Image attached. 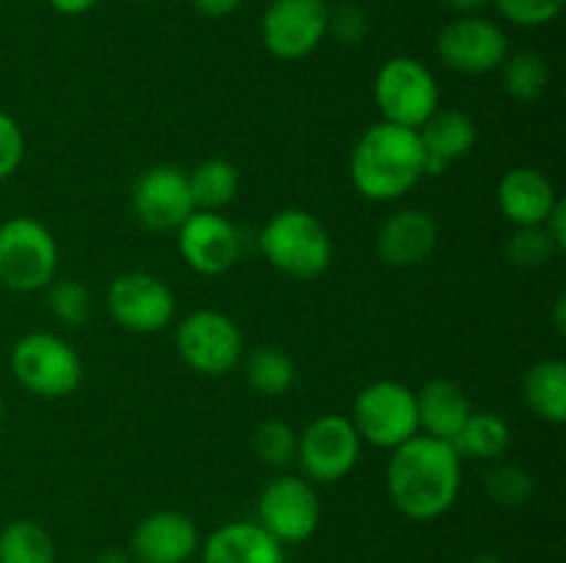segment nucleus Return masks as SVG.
I'll list each match as a JSON object with an SVG mask.
<instances>
[{"label":"nucleus","instance_id":"1","mask_svg":"<svg viewBox=\"0 0 566 563\" xmlns=\"http://www.w3.org/2000/svg\"><path fill=\"white\" fill-rule=\"evenodd\" d=\"M462 491V456L451 442L418 434L398 445L387 461L390 502L415 522L451 511Z\"/></svg>","mask_w":566,"mask_h":563},{"label":"nucleus","instance_id":"2","mask_svg":"<svg viewBox=\"0 0 566 563\" xmlns=\"http://www.w3.org/2000/svg\"><path fill=\"white\" fill-rule=\"evenodd\" d=\"M352 185L370 202H396L426 177V149L418 130L376 121L348 158Z\"/></svg>","mask_w":566,"mask_h":563},{"label":"nucleus","instance_id":"3","mask_svg":"<svg viewBox=\"0 0 566 563\" xmlns=\"http://www.w3.org/2000/svg\"><path fill=\"white\" fill-rule=\"evenodd\" d=\"M260 252L291 279H315L332 263V237L318 215L302 208L276 210L260 230Z\"/></svg>","mask_w":566,"mask_h":563},{"label":"nucleus","instance_id":"4","mask_svg":"<svg viewBox=\"0 0 566 563\" xmlns=\"http://www.w3.org/2000/svg\"><path fill=\"white\" fill-rule=\"evenodd\" d=\"M11 373L17 384L44 401L72 395L83 381V362L75 348L50 331H31L11 348Z\"/></svg>","mask_w":566,"mask_h":563},{"label":"nucleus","instance_id":"5","mask_svg":"<svg viewBox=\"0 0 566 563\" xmlns=\"http://www.w3.org/2000/svg\"><path fill=\"white\" fill-rule=\"evenodd\" d=\"M59 270V243L42 221L14 215L0 224V285L14 293L44 290Z\"/></svg>","mask_w":566,"mask_h":563},{"label":"nucleus","instance_id":"6","mask_svg":"<svg viewBox=\"0 0 566 563\" xmlns=\"http://www.w3.org/2000/svg\"><path fill=\"white\" fill-rule=\"evenodd\" d=\"M374 99L381 121L418 130L440 108V86L423 61L412 55H396L379 66L374 81Z\"/></svg>","mask_w":566,"mask_h":563},{"label":"nucleus","instance_id":"7","mask_svg":"<svg viewBox=\"0 0 566 563\" xmlns=\"http://www.w3.org/2000/svg\"><path fill=\"white\" fill-rule=\"evenodd\" d=\"M352 425L368 445L396 450L398 445L420 434L415 392L401 381H374L354 397Z\"/></svg>","mask_w":566,"mask_h":563},{"label":"nucleus","instance_id":"8","mask_svg":"<svg viewBox=\"0 0 566 563\" xmlns=\"http://www.w3.org/2000/svg\"><path fill=\"white\" fill-rule=\"evenodd\" d=\"M177 357L199 375H227L243 357V334L230 315L197 309L175 331Z\"/></svg>","mask_w":566,"mask_h":563},{"label":"nucleus","instance_id":"9","mask_svg":"<svg viewBox=\"0 0 566 563\" xmlns=\"http://www.w3.org/2000/svg\"><path fill=\"white\" fill-rule=\"evenodd\" d=\"M363 439L352 419L343 414H318L298 434L296 464L310 484H337L359 461Z\"/></svg>","mask_w":566,"mask_h":563},{"label":"nucleus","instance_id":"10","mask_svg":"<svg viewBox=\"0 0 566 563\" xmlns=\"http://www.w3.org/2000/svg\"><path fill=\"white\" fill-rule=\"evenodd\" d=\"M258 524L282 546L313 539L321 524V500L304 475H276L258 497Z\"/></svg>","mask_w":566,"mask_h":563},{"label":"nucleus","instance_id":"11","mask_svg":"<svg viewBox=\"0 0 566 563\" xmlns=\"http://www.w3.org/2000/svg\"><path fill=\"white\" fill-rule=\"evenodd\" d=\"M105 307L119 329L130 334H158L171 323L177 304L164 279L147 270H130L111 282Z\"/></svg>","mask_w":566,"mask_h":563},{"label":"nucleus","instance_id":"12","mask_svg":"<svg viewBox=\"0 0 566 563\" xmlns=\"http://www.w3.org/2000/svg\"><path fill=\"white\" fill-rule=\"evenodd\" d=\"M329 6L326 0H271L263 11L260 36L265 50L280 61H302L326 39Z\"/></svg>","mask_w":566,"mask_h":563},{"label":"nucleus","instance_id":"13","mask_svg":"<svg viewBox=\"0 0 566 563\" xmlns=\"http://www.w3.org/2000/svg\"><path fill=\"white\" fill-rule=\"evenodd\" d=\"M437 55L459 75H490L509 55V36L495 20L468 14L457 17L437 33Z\"/></svg>","mask_w":566,"mask_h":563},{"label":"nucleus","instance_id":"14","mask_svg":"<svg viewBox=\"0 0 566 563\" xmlns=\"http://www.w3.org/2000/svg\"><path fill=\"white\" fill-rule=\"evenodd\" d=\"M182 263L199 276H221L241 259L243 237L227 215L213 210H193L177 230Z\"/></svg>","mask_w":566,"mask_h":563},{"label":"nucleus","instance_id":"15","mask_svg":"<svg viewBox=\"0 0 566 563\" xmlns=\"http://www.w3.org/2000/svg\"><path fill=\"white\" fill-rule=\"evenodd\" d=\"M188 174L177 166H153L142 171L133 185V213L138 224L153 232L180 230L182 221L193 213Z\"/></svg>","mask_w":566,"mask_h":563},{"label":"nucleus","instance_id":"16","mask_svg":"<svg viewBox=\"0 0 566 563\" xmlns=\"http://www.w3.org/2000/svg\"><path fill=\"white\" fill-rule=\"evenodd\" d=\"M197 550V522L171 508L144 517L130 535V552L138 563H188Z\"/></svg>","mask_w":566,"mask_h":563},{"label":"nucleus","instance_id":"17","mask_svg":"<svg viewBox=\"0 0 566 563\" xmlns=\"http://www.w3.org/2000/svg\"><path fill=\"white\" fill-rule=\"evenodd\" d=\"M440 241L434 215L420 208H403L381 224L376 235V254L390 268H412L429 259Z\"/></svg>","mask_w":566,"mask_h":563},{"label":"nucleus","instance_id":"18","mask_svg":"<svg viewBox=\"0 0 566 563\" xmlns=\"http://www.w3.org/2000/svg\"><path fill=\"white\" fill-rule=\"evenodd\" d=\"M556 202L553 182L534 166L509 169L497 182V208L514 226H542Z\"/></svg>","mask_w":566,"mask_h":563},{"label":"nucleus","instance_id":"19","mask_svg":"<svg viewBox=\"0 0 566 563\" xmlns=\"http://www.w3.org/2000/svg\"><path fill=\"white\" fill-rule=\"evenodd\" d=\"M420 144L426 149V177L446 174L453 160L464 158L475 147L479 127L473 116L459 108H437L418 127Z\"/></svg>","mask_w":566,"mask_h":563},{"label":"nucleus","instance_id":"20","mask_svg":"<svg viewBox=\"0 0 566 563\" xmlns=\"http://www.w3.org/2000/svg\"><path fill=\"white\" fill-rule=\"evenodd\" d=\"M202 563H285V546L258 522H227L199 544Z\"/></svg>","mask_w":566,"mask_h":563},{"label":"nucleus","instance_id":"21","mask_svg":"<svg viewBox=\"0 0 566 563\" xmlns=\"http://www.w3.org/2000/svg\"><path fill=\"white\" fill-rule=\"evenodd\" d=\"M418 401V425L426 436L453 442L473 414L468 395L462 386L451 379H434L415 392Z\"/></svg>","mask_w":566,"mask_h":563},{"label":"nucleus","instance_id":"22","mask_svg":"<svg viewBox=\"0 0 566 563\" xmlns=\"http://www.w3.org/2000/svg\"><path fill=\"white\" fill-rule=\"evenodd\" d=\"M523 397L531 412L551 425L566 419V364L562 359H542L525 373Z\"/></svg>","mask_w":566,"mask_h":563},{"label":"nucleus","instance_id":"23","mask_svg":"<svg viewBox=\"0 0 566 563\" xmlns=\"http://www.w3.org/2000/svg\"><path fill=\"white\" fill-rule=\"evenodd\" d=\"M241 177L238 169L224 158H208L188 174V188H191L193 208L213 210L221 213L227 204L235 202Z\"/></svg>","mask_w":566,"mask_h":563},{"label":"nucleus","instance_id":"24","mask_svg":"<svg viewBox=\"0 0 566 563\" xmlns=\"http://www.w3.org/2000/svg\"><path fill=\"white\" fill-rule=\"evenodd\" d=\"M509 442H512V431H509L506 419L492 412H473L451 445L462 458L495 461L506 453Z\"/></svg>","mask_w":566,"mask_h":563},{"label":"nucleus","instance_id":"25","mask_svg":"<svg viewBox=\"0 0 566 563\" xmlns=\"http://www.w3.org/2000/svg\"><path fill=\"white\" fill-rule=\"evenodd\" d=\"M0 563H55V541L33 519H14L0 530Z\"/></svg>","mask_w":566,"mask_h":563},{"label":"nucleus","instance_id":"26","mask_svg":"<svg viewBox=\"0 0 566 563\" xmlns=\"http://www.w3.org/2000/svg\"><path fill=\"white\" fill-rule=\"evenodd\" d=\"M243 373H247L249 390L265 397L285 395L296 384V364H293V359L285 351L271 346H263L249 353Z\"/></svg>","mask_w":566,"mask_h":563},{"label":"nucleus","instance_id":"27","mask_svg":"<svg viewBox=\"0 0 566 563\" xmlns=\"http://www.w3.org/2000/svg\"><path fill=\"white\" fill-rule=\"evenodd\" d=\"M501 77L509 97L528 105L536 103L547 92L551 70H547V61L539 53H534V50H517V53H509L506 61L501 64Z\"/></svg>","mask_w":566,"mask_h":563},{"label":"nucleus","instance_id":"28","mask_svg":"<svg viewBox=\"0 0 566 563\" xmlns=\"http://www.w3.org/2000/svg\"><path fill=\"white\" fill-rule=\"evenodd\" d=\"M48 309L59 323L83 326L94 312V296L81 279H53L48 287Z\"/></svg>","mask_w":566,"mask_h":563},{"label":"nucleus","instance_id":"29","mask_svg":"<svg viewBox=\"0 0 566 563\" xmlns=\"http://www.w3.org/2000/svg\"><path fill=\"white\" fill-rule=\"evenodd\" d=\"M486 495L497 502V506L506 508H520L528 506L534 500L536 484L531 478L528 469L517 467V464H495L490 472L484 475Z\"/></svg>","mask_w":566,"mask_h":563},{"label":"nucleus","instance_id":"30","mask_svg":"<svg viewBox=\"0 0 566 563\" xmlns=\"http://www.w3.org/2000/svg\"><path fill=\"white\" fill-rule=\"evenodd\" d=\"M298 434L282 419H265L254 431V453L263 464L274 469H285L296 464Z\"/></svg>","mask_w":566,"mask_h":563},{"label":"nucleus","instance_id":"31","mask_svg":"<svg viewBox=\"0 0 566 563\" xmlns=\"http://www.w3.org/2000/svg\"><path fill=\"white\" fill-rule=\"evenodd\" d=\"M558 254V246L551 241L542 226H517L506 246L509 263L517 265V268L531 270L542 268V265L551 263Z\"/></svg>","mask_w":566,"mask_h":563},{"label":"nucleus","instance_id":"32","mask_svg":"<svg viewBox=\"0 0 566 563\" xmlns=\"http://www.w3.org/2000/svg\"><path fill=\"white\" fill-rule=\"evenodd\" d=\"M517 28H545L564 11L566 0H490Z\"/></svg>","mask_w":566,"mask_h":563},{"label":"nucleus","instance_id":"33","mask_svg":"<svg viewBox=\"0 0 566 563\" xmlns=\"http://www.w3.org/2000/svg\"><path fill=\"white\" fill-rule=\"evenodd\" d=\"M368 33V14L363 6L343 3L337 9H329V25H326V36H332L340 44H359Z\"/></svg>","mask_w":566,"mask_h":563},{"label":"nucleus","instance_id":"34","mask_svg":"<svg viewBox=\"0 0 566 563\" xmlns=\"http://www.w3.org/2000/svg\"><path fill=\"white\" fill-rule=\"evenodd\" d=\"M22 158H25V136H22L20 121L0 110V182L9 180L20 169Z\"/></svg>","mask_w":566,"mask_h":563},{"label":"nucleus","instance_id":"35","mask_svg":"<svg viewBox=\"0 0 566 563\" xmlns=\"http://www.w3.org/2000/svg\"><path fill=\"white\" fill-rule=\"evenodd\" d=\"M191 9L199 17H208V20H224V17L235 14L243 6V0H188Z\"/></svg>","mask_w":566,"mask_h":563},{"label":"nucleus","instance_id":"36","mask_svg":"<svg viewBox=\"0 0 566 563\" xmlns=\"http://www.w3.org/2000/svg\"><path fill=\"white\" fill-rule=\"evenodd\" d=\"M542 230L551 235V241L556 243L558 252H564V248H566V204L562 202V199H558L556 208L551 210V215L545 219Z\"/></svg>","mask_w":566,"mask_h":563},{"label":"nucleus","instance_id":"37","mask_svg":"<svg viewBox=\"0 0 566 563\" xmlns=\"http://www.w3.org/2000/svg\"><path fill=\"white\" fill-rule=\"evenodd\" d=\"M48 3H50V9L59 11V14L81 17V14H86V11H92L99 0H48Z\"/></svg>","mask_w":566,"mask_h":563},{"label":"nucleus","instance_id":"38","mask_svg":"<svg viewBox=\"0 0 566 563\" xmlns=\"http://www.w3.org/2000/svg\"><path fill=\"white\" fill-rule=\"evenodd\" d=\"M490 3V0H442V6H446L448 11H453V14L459 17H468V14H479L484 6Z\"/></svg>","mask_w":566,"mask_h":563},{"label":"nucleus","instance_id":"39","mask_svg":"<svg viewBox=\"0 0 566 563\" xmlns=\"http://www.w3.org/2000/svg\"><path fill=\"white\" fill-rule=\"evenodd\" d=\"M92 563H133V557L122 550H103L99 555H94Z\"/></svg>","mask_w":566,"mask_h":563},{"label":"nucleus","instance_id":"40","mask_svg":"<svg viewBox=\"0 0 566 563\" xmlns=\"http://www.w3.org/2000/svg\"><path fill=\"white\" fill-rule=\"evenodd\" d=\"M553 318H556V329L564 334V329H566V296H564V293L556 298V307H553Z\"/></svg>","mask_w":566,"mask_h":563},{"label":"nucleus","instance_id":"41","mask_svg":"<svg viewBox=\"0 0 566 563\" xmlns=\"http://www.w3.org/2000/svg\"><path fill=\"white\" fill-rule=\"evenodd\" d=\"M473 563H506V561L497 555H479V557H473Z\"/></svg>","mask_w":566,"mask_h":563},{"label":"nucleus","instance_id":"42","mask_svg":"<svg viewBox=\"0 0 566 563\" xmlns=\"http://www.w3.org/2000/svg\"><path fill=\"white\" fill-rule=\"evenodd\" d=\"M6 417V403H3V395H0V423H3Z\"/></svg>","mask_w":566,"mask_h":563},{"label":"nucleus","instance_id":"43","mask_svg":"<svg viewBox=\"0 0 566 563\" xmlns=\"http://www.w3.org/2000/svg\"><path fill=\"white\" fill-rule=\"evenodd\" d=\"M133 3H158V0H133Z\"/></svg>","mask_w":566,"mask_h":563}]
</instances>
